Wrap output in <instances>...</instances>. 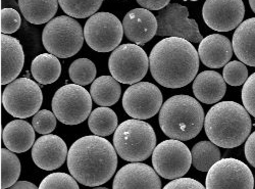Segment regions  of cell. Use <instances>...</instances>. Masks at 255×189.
I'll return each instance as SVG.
<instances>
[{
  "mask_svg": "<svg viewBox=\"0 0 255 189\" xmlns=\"http://www.w3.org/2000/svg\"><path fill=\"white\" fill-rule=\"evenodd\" d=\"M245 14V6L241 0L234 1H209L204 2L202 16L204 23L212 30L218 32H229L237 29Z\"/></svg>",
  "mask_w": 255,
  "mask_h": 189,
  "instance_id": "obj_15",
  "label": "cell"
},
{
  "mask_svg": "<svg viewBox=\"0 0 255 189\" xmlns=\"http://www.w3.org/2000/svg\"><path fill=\"white\" fill-rule=\"evenodd\" d=\"M84 31L77 20L69 15L54 17L42 32V43L52 55L69 58L77 54L84 43Z\"/></svg>",
  "mask_w": 255,
  "mask_h": 189,
  "instance_id": "obj_6",
  "label": "cell"
},
{
  "mask_svg": "<svg viewBox=\"0 0 255 189\" xmlns=\"http://www.w3.org/2000/svg\"><path fill=\"white\" fill-rule=\"evenodd\" d=\"M8 189H39V187L28 181H17Z\"/></svg>",
  "mask_w": 255,
  "mask_h": 189,
  "instance_id": "obj_40",
  "label": "cell"
},
{
  "mask_svg": "<svg viewBox=\"0 0 255 189\" xmlns=\"http://www.w3.org/2000/svg\"><path fill=\"white\" fill-rule=\"evenodd\" d=\"M117 114L110 108H97L88 118L89 129L94 135L105 137L115 133L119 127Z\"/></svg>",
  "mask_w": 255,
  "mask_h": 189,
  "instance_id": "obj_27",
  "label": "cell"
},
{
  "mask_svg": "<svg viewBox=\"0 0 255 189\" xmlns=\"http://www.w3.org/2000/svg\"><path fill=\"white\" fill-rule=\"evenodd\" d=\"M35 129L24 120H13L3 129L2 139L6 149L12 153L28 152L35 143Z\"/></svg>",
  "mask_w": 255,
  "mask_h": 189,
  "instance_id": "obj_22",
  "label": "cell"
},
{
  "mask_svg": "<svg viewBox=\"0 0 255 189\" xmlns=\"http://www.w3.org/2000/svg\"><path fill=\"white\" fill-rule=\"evenodd\" d=\"M93 189H109V188H106V187H100V186L98 187V186H97V187H95V188H93Z\"/></svg>",
  "mask_w": 255,
  "mask_h": 189,
  "instance_id": "obj_42",
  "label": "cell"
},
{
  "mask_svg": "<svg viewBox=\"0 0 255 189\" xmlns=\"http://www.w3.org/2000/svg\"><path fill=\"white\" fill-rule=\"evenodd\" d=\"M124 36L123 23L111 12H97L85 24L84 38L90 48L97 52L116 50Z\"/></svg>",
  "mask_w": 255,
  "mask_h": 189,
  "instance_id": "obj_10",
  "label": "cell"
},
{
  "mask_svg": "<svg viewBox=\"0 0 255 189\" xmlns=\"http://www.w3.org/2000/svg\"><path fill=\"white\" fill-rule=\"evenodd\" d=\"M18 7L24 17L33 25L49 23L58 9V1H32V0H19Z\"/></svg>",
  "mask_w": 255,
  "mask_h": 189,
  "instance_id": "obj_25",
  "label": "cell"
},
{
  "mask_svg": "<svg viewBox=\"0 0 255 189\" xmlns=\"http://www.w3.org/2000/svg\"><path fill=\"white\" fill-rule=\"evenodd\" d=\"M33 128L42 135H48L56 127V117L48 110L39 111L32 120Z\"/></svg>",
  "mask_w": 255,
  "mask_h": 189,
  "instance_id": "obj_34",
  "label": "cell"
},
{
  "mask_svg": "<svg viewBox=\"0 0 255 189\" xmlns=\"http://www.w3.org/2000/svg\"><path fill=\"white\" fill-rule=\"evenodd\" d=\"M43 102V93L35 81L18 78L6 85L2 93V104L5 111L17 119L35 116Z\"/></svg>",
  "mask_w": 255,
  "mask_h": 189,
  "instance_id": "obj_8",
  "label": "cell"
},
{
  "mask_svg": "<svg viewBox=\"0 0 255 189\" xmlns=\"http://www.w3.org/2000/svg\"><path fill=\"white\" fill-rule=\"evenodd\" d=\"M31 73L38 83L42 85H48L59 78L61 64L56 56L50 53H42L33 59Z\"/></svg>",
  "mask_w": 255,
  "mask_h": 189,
  "instance_id": "obj_26",
  "label": "cell"
},
{
  "mask_svg": "<svg viewBox=\"0 0 255 189\" xmlns=\"http://www.w3.org/2000/svg\"><path fill=\"white\" fill-rule=\"evenodd\" d=\"M223 78L231 86H241L248 79V69L239 60L230 61L224 67Z\"/></svg>",
  "mask_w": 255,
  "mask_h": 189,
  "instance_id": "obj_32",
  "label": "cell"
},
{
  "mask_svg": "<svg viewBox=\"0 0 255 189\" xmlns=\"http://www.w3.org/2000/svg\"><path fill=\"white\" fill-rule=\"evenodd\" d=\"M163 189H206L200 182L192 178H179L166 184Z\"/></svg>",
  "mask_w": 255,
  "mask_h": 189,
  "instance_id": "obj_37",
  "label": "cell"
},
{
  "mask_svg": "<svg viewBox=\"0 0 255 189\" xmlns=\"http://www.w3.org/2000/svg\"><path fill=\"white\" fill-rule=\"evenodd\" d=\"M249 4H250L251 9H252V10H253V12L255 13V0H250V1H249Z\"/></svg>",
  "mask_w": 255,
  "mask_h": 189,
  "instance_id": "obj_41",
  "label": "cell"
},
{
  "mask_svg": "<svg viewBox=\"0 0 255 189\" xmlns=\"http://www.w3.org/2000/svg\"><path fill=\"white\" fill-rule=\"evenodd\" d=\"M25 54L20 42L9 35L1 34V85L16 80L24 67Z\"/></svg>",
  "mask_w": 255,
  "mask_h": 189,
  "instance_id": "obj_20",
  "label": "cell"
},
{
  "mask_svg": "<svg viewBox=\"0 0 255 189\" xmlns=\"http://www.w3.org/2000/svg\"><path fill=\"white\" fill-rule=\"evenodd\" d=\"M154 80L166 88H182L192 82L199 70V55L191 42L176 37L157 42L149 56Z\"/></svg>",
  "mask_w": 255,
  "mask_h": 189,
  "instance_id": "obj_1",
  "label": "cell"
},
{
  "mask_svg": "<svg viewBox=\"0 0 255 189\" xmlns=\"http://www.w3.org/2000/svg\"><path fill=\"white\" fill-rule=\"evenodd\" d=\"M39 189H80L77 180L67 173H51L41 181Z\"/></svg>",
  "mask_w": 255,
  "mask_h": 189,
  "instance_id": "obj_33",
  "label": "cell"
},
{
  "mask_svg": "<svg viewBox=\"0 0 255 189\" xmlns=\"http://www.w3.org/2000/svg\"><path fill=\"white\" fill-rule=\"evenodd\" d=\"M161 107V91L149 82H139L131 85L123 96L125 112L136 120L143 121L154 117Z\"/></svg>",
  "mask_w": 255,
  "mask_h": 189,
  "instance_id": "obj_14",
  "label": "cell"
},
{
  "mask_svg": "<svg viewBox=\"0 0 255 189\" xmlns=\"http://www.w3.org/2000/svg\"><path fill=\"white\" fill-rule=\"evenodd\" d=\"M91 94L83 86L68 84L60 87L52 98V112L65 125H79L91 115Z\"/></svg>",
  "mask_w": 255,
  "mask_h": 189,
  "instance_id": "obj_7",
  "label": "cell"
},
{
  "mask_svg": "<svg viewBox=\"0 0 255 189\" xmlns=\"http://www.w3.org/2000/svg\"><path fill=\"white\" fill-rule=\"evenodd\" d=\"M137 3L147 10H161L171 2L168 0H138Z\"/></svg>",
  "mask_w": 255,
  "mask_h": 189,
  "instance_id": "obj_38",
  "label": "cell"
},
{
  "mask_svg": "<svg viewBox=\"0 0 255 189\" xmlns=\"http://www.w3.org/2000/svg\"><path fill=\"white\" fill-rule=\"evenodd\" d=\"M20 175V162L7 149H1V189L15 184Z\"/></svg>",
  "mask_w": 255,
  "mask_h": 189,
  "instance_id": "obj_29",
  "label": "cell"
},
{
  "mask_svg": "<svg viewBox=\"0 0 255 189\" xmlns=\"http://www.w3.org/2000/svg\"><path fill=\"white\" fill-rule=\"evenodd\" d=\"M113 189H161V181L151 167L142 163H131L117 173Z\"/></svg>",
  "mask_w": 255,
  "mask_h": 189,
  "instance_id": "obj_17",
  "label": "cell"
},
{
  "mask_svg": "<svg viewBox=\"0 0 255 189\" xmlns=\"http://www.w3.org/2000/svg\"><path fill=\"white\" fill-rule=\"evenodd\" d=\"M59 6L69 16L76 18L91 17L101 7V0L95 1H73V0H60Z\"/></svg>",
  "mask_w": 255,
  "mask_h": 189,
  "instance_id": "obj_31",
  "label": "cell"
},
{
  "mask_svg": "<svg viewBox=\"0 0 255 189\" xmlns=\"http://www.w3.org/2000/svg\"><path fill=\"white\" fill-rule=\"evenodd\" d=\"M233 51L241 62L255 67V17L248 18L233 35Z\"/></svg>",
  "mask_w": 255,
  "mask_h": 189,
  "instance_id": "obj_23",
  "label": "cell"
},
{
  "mask_svg": "<svg viewBox=\"0 0 255 189\" xmlns=\"http://www.w3.org/2000/svg\"><path fill=\"white\" fill-rule=\"evenodd\" d=\"M245 157L248 163L255 168V131L252 132L246 140Z\"/></svg>",
  "mask_w": 255,
  "mask_h": 189,
  "instance_id": "obj_39",
  "label": "cell"
},
{
  "mask_svg": "<svg viewBox=\"0 0 255 189\" xmlns=\"http://www.w3.org/2000/svg\"><path fill=\"white\" fill-rule=\"evenodd\" d=\"M156 144V135L150 124L141 120H127L119 125L114 134L117 154L125 161L139 163L147 160Z\"/></svg>",
  "mask_w": 255,
  "mask_h": 189,
  "instance_id": "obj_5",
  "label": "cell"
},
{
  "mask_svg": "<svg viewBox=\"0 0 255 189\" xmlns=\"http://www.w3.org/2000/svg\"><path fill=\"white\" fill-rule=\"evenodd\" d=\"M155 172L164 179L183 178L192 165V156L188 146L180 140L169 139L159 143L152 154Z\"/></svg>",
  "mask_w": 255,
  "mask_h": 189,
  "instance_id": "obj_11",
  "label": "cell"
},
{
  "mask_svg": "<svg viewBox=\"0 0 255 189\" xmlns=\"http://www.w3.org/2000/svg\"><path fill=\"white\" fill-rule=\"evenodd\" d=\"M226 91V82L218 72L204 71L194 79L193 93L196 99L203 103H219L224 98Z\"/></svg>",
  "mask_w": 255,
  "mask_h": 189,
  "instance_id": "obj_21",
  "label": "cell"
},
{
  "mask_svg": "<svg viewBox=\"0 0 255 189\" xmlns=\"http://www.w3.org/2000/svg\"><path fill=\"white\" fill-rule=\"evenodd\" d=\"M69 74L74 84L87 86L95 81L96 67L94 62L88 58H78L72 62Z\"/></svg>",
  "mask_w": 255,
  "mask_h": 189,
  "instance_id": "obj_30",
  "label": "cell"
},
{
  "mask_svg": "<svg viewBox=\"0 0 255 189\" xmlns=\"http://www.w3.org/2000/svg\"><path fill=\"white\" fill-rule=\"evenodd\" d=\"M204 111L197 99L189 95L168 98L159 112V126L171 139L190 140L196 137L204 126Z\"/></svg>",
  "mask_w": 255,
  "mask_h": 189,
  "instance_id": "obj_4",
  "label": "cell"
},
{
  "mask_svg": "<svg viewBox=\"0 0 255 189\" xmlns=\"http://www.w3.org/2000/svg\"><path fill=\"white\" fill-rule=\"evenodd\" d=\"M242 101L245 110L255 118V73L248 77L242 89Z\"/></svg>",
  "mask_w": 255,
  "mask_h": 189,
  "instance_id": "obj_36",
  "label": "cell"
},
{
  "mask_svg": "<svg viewBox=\"0 0 255 189\" xmlns=\"http://www.w3.org/2000/svg\"><path fill=\"white\" fill-rule=\"evenodd\" d=\"M20 24H22V18L16 9L11 7L1 9V34L8 35L16 32Z\"/></svg>",
  "mask_w": 255,
  "mask_h": 189,
  "instance_id": "obj_35",
  "label": "cell"
},
{
  "mask_svg": "<svg viewBox=\"0 0 255 189\" xmlns=\"http://www.w3.org/2000/svg\"><path fill=\"white\" fill-rule=\"evenodd\" d=\"M120 83L113 76H101L92 83L90 94L95 103L109 108L116 104L121 97Z\"/></svg>",
  "mask_w": 255,
  "mask_h": 189,
  "instance_id": "obj_24",
  "label": "cell"
},
{
  "mask_svg": "<svg viewBox=\"0 0 255 189\" xmlns=\"http://www.w3.org/2000/svg\"><path fill=\"white\" fill-rule=\"evenodd\" d=\"M118 167L117 151L103 137L88 135L76 140L69 151L68 168L85 186H100L112 179Z\"/></svg>",
  "mask_w": 255,
  "mask_h": 189,
  "instance_id": "obj_2",
  "label": "cell"
},
{
  "mask_svg": "<svg viewBox=\"0 0 255 189\" xmlns=\"http://www.w3.org/2000/svg\"><path fill=\"white\" fill-rule=\"evenodd\" d=\"M157 36L185 39L191 43L203 40L195 19L189 18V10L179 3H169L157 14Z\"/></svg>",
  "mask_w": 255,
  "mask_h": 189,
  "instance_id": "obj_12",
  "label": "cell"
},
{
  "mask_svg": "<svg viewBox=\"0 0 255 189\" xmlns=\"http://www.w3.org/2000/svg\"><path fill=\"white\" fill-rule=\"evenodd\" d=\"M124 34L134 44L142 46L157 34V18L145 8H134L123 19Z\"/></svg>",
  "mask_w": 255,
  "mask_h": 189,
  "instance_id": "obj_18",
  "label": "cell"
},
{
  "mask_svg": "<svg viewBox=\"0 0 255 189\" xmlns=\"http://www.w3.org/2000/svg\"><path fill=\"white\" fill-rule=\"evenodd\" d=\"M149 58L143 48L136 44L120 45L110 56L109 69L112 76L123 84L134 85L146 76Z\"/></svg>",
  "mask_w": 255,
  "mask_h": 189,
  "instance_id": "obj_9",
  "label": "cell"
},
{
  "mask_svg": "<svg viewBox=\"0 0 255 189\" xmlns=\"http://www.w3.org/2000/svg\"><path fill=\"white\" fill-rule=\"evenodd\" d=\"M206 189H253L254 177L249 167L237 159H223L210 168Z\"/></svg>",
  "mask_w": 255,
  "mask_h": 189,
  "instance_id": "obj_13",
  "label": "cell"
},
{
  "mask_svg": "<svg viewBox=\"0 0 255 189\" xmlns=\"http://www.w3.org/2000/svg\"><path fill=\"white\" fill-rule=\"evenodd\" d=\"M252 123L248 112L235 101H222L206 114L204 129L208 139L219 148L235 149L251 132Z\"/></svg>",
  "mask_w": 255,
  "mask_h": 189,
  "instance_id": "obj_3",
  "label": "cell"
},
{
  "mask_svg": "<svg viewBox=\"0 0 255 189\" xmlns=\"http://www.w3.org/2000/svg\"><path fill=\"white\" fill-rule=\"evenodd\" d=\"M198 55L202 64L210 69H220L229 64L233 55L231 41L222 34H211L199 43Z\"/></svg>",
  "mask_w": 255,
  "mask_h": 189,
  "instance_id": "obj_19",
  "label": "cell"
},
{
  "mask_svg": "<svg viewBox=\"0 0 255 189\" xmlns=\"http://www.w3.org/2000/svg\"><path fill=\"white\" fill-rule=\"evenodd\" d=\"M68 155L66 142L53 134L41 136L32 148L33 162L40 169L45 171L58 169L66 162Z\"/></svg>",
  "mask_w": 255,
  "mask_h": 189,
  "instance_id": "obj_16",
  "label": "cell"
},
{
  "mask_svg": "<svg viewBox=\"0 0 255 189\" xmlns=\"http://www.w3.org/2000/svg\"><path fill=\"white\" fill-rule=\"evenodd\" d=\"M191 156L195 169L201 172H208L212 166L221 161L222 157L219 146L211 141L196 143L191 151Z\"/></svg>",
  "mask_w": 255,
  "mask_h": 189,
  "instance_id": "obj_28",
  "label": "cell"
}]
</instances>
